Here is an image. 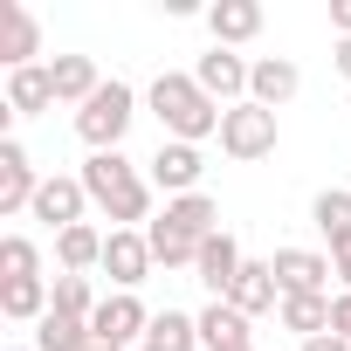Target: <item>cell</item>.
<instances>
[{
	"mask_svg": "<svg viewBox=\"0 0 351 351\" xmlns=\"http://www.w3.org/2000/svg\"><path fill=\"white\" fill-rule=\"evenodd\" d=\"M76 180H83V193L117 221V228H152V180H145V172L124 158V152H90V165L76 172Z\"/></svg>",
	"mask_w": 351,
	"mask_h": 351,
	"instance_id": "6da1fadb",
	"label": "cell"
},
{
	"mask_svg": "<svg viewBox=\"0 0 351 351\" xmlns=\"http://www.w3.org/2000/svg\"><path fill=\"white\" fill-rule=\"evenodd\" d=\"M214 221H221V207H214L207 193L165 200V214L145 228V241H152V262H165V269H193V262H200V241H207V234H221Z\"/></svg>",
	"mask_w": 351,
	"mask_h": 351,
	"instance_id": "7a4b0ae2",
	"label": "cell"
},
{
	"mask_svg": "<svg viewBox=\"0 0 351 351\" xmlns=\"http://www.w3.org/2000/svg\"><path fill=\"white\" fill-rule=\"evenodd\" d=\"M152 117L165 124V138H180V145H200V138L221 131V104H214L193 76H180V69H165V76L152 83Z\"/></svg>",
	"mask_w": 351,
	"mask_h": 351,
	"instance_id": "3957f363",
	"label": "cell"
},
{
	"mask_svg": "<svg viewBox=\"0 0 351 351\" xmlns=\"http://www.w3.org/2000/svg\"><path fill=\"white\" fill-rule=\"evenodd\" d=\"M131 117H138V97H131V83H104L83 110H76V138L90 145V152H117L124 145V131H131Z\"/></svg>",
	"mask_w": 351,
	"mask_h": 351,
	"instance_id": "277c9868",
	"label": "cell"
},
{
	"mask_svg": "<svg viewBox=\"0 0 351 351\" xmlns=\"http://www.w3.org/2000/svg\"><path fill=\"white\" fill-rule=\"evenodd\" d=\"M221 152L228 158H269L276 152V110H262V104H234V110H221Z\"/></svg>",
	"mask_w": 351,
	"mask_h": 351,
	"instance_id": "5b68a950",
	"label": "cell"
},
{
	"mask_svg": "<svg viewBox=\"0 0 351 351\" xmlns=\"http://www.w3.org/2000/svg\"><path fill=\"white\" fill-rule=\"evenodd\" d=\"M200 172H207L200 145H180V138H165V145L152 152V186H158L165 200H186V193H200Z\"/></svg>",
	"mask_w": 351,
	"mask_h": 351,
	"instance_id": "8992f818",
	"label": "cell"
},
{
	"mask_svg": "<svg viewBox=\"0 0 351 351\" xmlns=\"http://www.w3.org/2000/svg\"><path fill=\"white\" fill-rule=\"evenodd\" d=\"M35 193H42V172H35L28 145L21 138H0V214H28Z\"/></svg>",
	"mask_w": 351,
	"mask_h": 351,
	"instance_id": "52a82bcc",
	"label": "cell"
},
{
	"mask_svg": "<svg viewBox=\"0 0 351 351\" xmlns=\"http://www.w3.org/2000/svg\"><path fill=\"white\" fill-rule=\"evenodd\" d=\"M248 69H255V62H241L234 49H207L200 69H193V83H200L221 110H234V104H248Z\"/></svg>",
	"mask_w": 351,
	"mask_h": 351,
	"instance_id": "ba28073f",
	"label": "cell"
},
{
	"mask_svg": "<svg viewBox=\"0 0 351 351\" xmlns=\"http://www.w3.org/2000/svg\"><path fill=\"white\" fill-rule=\"evenodd\" d=\"M104 276H110L117 289H138V282L152 276V241H145V228H110V234H104Z\"/></svg>",
	"mask_w": 351,
	"mask_h": 351,
	"instance_id": "9c48e42d",
	"label": "cell"
},
{
	"mask_svg": "<svg viewBox=\"0 0 351 351\" xmlns=\"http://www.w3.org/2000/svg\"><path fill=\"white\" fill-rule=\"evenodd\" d=\"M241 269H248V255H241V241H234L228 228L200 241V262H193V276L207 282V296H214V303H228V289H234V276H241Z\"/></svg>",
	"mask_w": 351,
	"mask_h": 351,
	"instance_id": "30bf717a",
	"label": "cell"
},
{
	"mask_svg": "<svg viewBox=\"0 0 351 351\" xmlns=\"http://www.w3.org/2000/svg\"><path fill=\"white\" fill-rule=\"evenodd\" d=\"M90 337H110V344H131V337H152V310L138 303V289H117L97 303L90 317Z\"/></svg>",
	"mask_w": 351,
	"mask_h": 351,
	"instance_id": "8fae6325",
	"label": "cell"
},
{
	"mask_svg": "<svg viewBox=\"0 0 351 351\" xmlns=\"http://www.w3.org/2000/svg\"><path fill=\"white\" fill-rule=\"evenodd\" d=\"M276 282H282V296H324V282L337 276L330 269V255H317V248H276Z\"/></svg>",
	"mask_w": 351,
	"mask_h": 351,
	"instance_id": "7c38bea8",
	"label": "cell"
},
{
	"mask_svg": "<svg viewBox=\"0 0 351 351\" xmlns=\"http://www.w3.org/2000/svg\"><path fill=\"white\" fill-rule=\"evenodd\" d=\"M83 207H90V193H83V180H62V172H56V180H42V193H35V221H49L56 234L62 228H83Z\"/></svg>",
	"mask_w": 351,
	"mask_h": 351,
	"instance_id": "4fadbf2b",
	"label": "cell"
},
{
	"mask_svg": "<svg viewBox=\"0 0 351 351\" xmlns=\"http://www.w3.org/2000/svg\"><path fill=\"white\" fill-rule=\"evenodd\" d=\"M296 90H303V69H296L289 56H262V62L248 69V104H262V110H282Z\"/></svg>",
	"mask_w": 351,
	"mask_h": 351,
	"instance_id": "5bb4252c",
	"label": "cell"
},
{
	"mask_svg": "<svg viewBox=\"0 0 351 351\" xmlns=\"http://www.w3.org/2000/svg\"><path fill=\"white\" fill-rule=\"evenodd\" d=\"M310 221H317L324 241H330V269H344V262H351V193H344V186H324V193L310 200Z\"/></svg>",
	"mask_w": 351,
	"mask_h": 351,
	"instance_id": "9a60e30c",
	"label": "cell"
},
{
	"mask_svg": "<svg viewBox=\"0 0 351 351\" xmlns=\"http://www.w3.org/2000/svg\"><path fill=\"white\" fill-rule=\"evenodd\" d=\"M35 56H42V21L8 0V8H0V62L8 69H35Z\"/></svg>",
	"mask_w": 351,
	"mask_h": 351,
	"instance_id": "2e32d148",
	"label": "cell"
},
{
	"mask_svg": "<svg viewBox=\"0 0 351 351\" xmlns=\"http://www.w3.org/2000/svg\"><path fill=\"white\" fill-rule=\"evenodd\" d=\"M207 28H214V49H241V42L262 35V8H255V0H214Z\"/></svg>",
	"mask_w": 351,
	"mask_h": 351,
	"instance_id": "e0dca14e",
	"label": "cell"
},
{
	"mask_svg": "<svg viewBox=\"0 0 351 351\" xmlns=\"http://www.w3.org/2000/svg\"><path fill=\"white\" fill-rule=\"evenodd\" d=\"M228 303H234L241 317H262V310H282V282H276V269H269V262H248V269L234 276Z\"/></svg>",
	"mask_w": 351,
	"mask_h": 351,
	"instance_id": "ac0fdd59",
	"label": "cell"
},
{
	"mask_svg": "<svg viewBox=\"0 0 351 351\" xmlns=\"http://www.w3.org/2000/svg\"><path fill=\"white\" fill-rule=\"evenodd\" d=\"M49 303H56V282H42V276L0 282V317H8V324H42V317H49Z\"/></svg>",
	"mask_w": 351,
	"mask_h": 351,
	"instance_id": "d6986e66",
	"label": "cell"
},
{
	"mask_svg": "<svg viewBox=\"0 0 351 351\" xmlns=\"http://www.w3.org/2000/svg\"><path fill=\"white\" fill-rule=\"evenodd\" d=\"M49 76H56V104H76V110L104 90V76H97V62H90V56H56V62H49Z\"/></svg>",
	"mask_w": 351,
	"mask_h": 351,
	"instance_id": "ffe728a7",
	"label": "cell"
},
{
	"mask_svg": "<svg viewBox=\"0 0 351 351\" xmlns=\"http://www.w3.org/2000/svg\"><path fill=\"white\" fill-rule=\"evenodd\" d=\"M56 104V76L35 62V69H8V117H35Z\"/></svg>",
	"mask_w": 351,
	"mask_h": 351,
	"instance_id": "44dd1931",
	"label": "cell"
},
{
	"mask_svg": "<svg viewBox=\"0 0 351 351\" xmlns=\"http://www.w3.org/2000/svg\"><path fill=\"white\" fill-rule=\"evenodd\" d=\"M200 351H248V317L234 303H207L200 310Z\"/></svg>",
	"mask_w": 351,
	"mask_h": 351,
	"instance_id": "7402d4cb",
	"label": "cell"
},
{
	"mask_svg": "<svg viewBox=\"0 0 351 351\" xmlns=\"http://www.w3.org/2000/svg\"><path fill=\"white\" fill-rule=\"evenodd\" d=\"M56 262H62V276H90V269H104V234L83 221V228H62L56 234Z\"/></svg>",
	"mask_w": 351,
	"mask_h": 351,
	"instance_id": "603a6c76",
	"label": "cell"
},
{
	"mask_svg": "<svg viewBox=\"0 0 351 351\" xmlns=\"http://www.w3.org/2000/svg\"><path fill=\"white\" fill-rule=\"evenodd\" d=\"M330 303H337V296H282V310H276V317H282V330H296V337L310 344V337H324V330H330Z\"/></svg>",
	"mask_w": 351,
	"mask_h": 351,
	"instance_id": "cb8c5ba5",
	"label": "cell"
},
{
	"mask_svg": "<svg viewBox=\"0 0 351 351\" xmlns=\"http://www.w3.org/2000/svg\"><path fill=\"white\" fill-rule=\"evenodd\" d=\"M145 344H158V351H200V317H186V310H158Z\"/></svg>",
	"mask_w": 351,
	"mask_h": 351,
	"instance_id": "d4e9b609",
	"label": "cell"
},
{
	"mask_svg": "<svg viewBox=\"0 0 351 351\" xmlns=\"http://www.w3.org/2000/svg\"><path fill=\"white\" fill-rule=\"evenodd\" d=\"M83 344H90V324H83V317L49 310V317L35 324V351H83Z\"/></svg>",
	"mask_w": 351,
	"mask_h": 351,
	"instance_id": "484cf974",
	"label": "cell"
},
{
	"mask_svg": "<svg viewBox=\"0 0 351 351\" xmlns=\"http://www.w3.org/2000/svg\"><path fill=\"white\" fill-rule=\"evenodd\" d=\"M21 276H42V255L28 234H8L0 241V282H21Z\"/></svg>",
	"mask_w": 351,
	"mask_h": 351,
	"instance_id": "4316f807",
	"label": "cell"
},
{
	"mask_svg": "<svg viewBox=\"0 0 351 351\" xmlns=\"http://www.w3.org/2000/svg\"><path fill=\"white\" fill-rule=\"evenodd\" d=\"M49 310H62V317H97V296H90V276H56V303Z\"/></svg>",
	"mask_w": 351,
	"mask_h": 351,
	"instance_id": "83f0119b",
	"label": "cell"
},
{
	"mask_svg": "<svg viewBox=\"0 0 351 351\" xmlns=\"http://www.w3.org/2000/svg\"><path fill=\"white\" fill-rule=\"evenodd\" d=\"M330 330H337V337H351V289L330 303Z\"/></svg>",
	"mask_w": 351,
	"mask_h": 351,
	"instance_id": "f1b7e54d",
	"label": "cell"
},
{
	"mask_svg": "<svg viewBox=\"0 0 351 351\" xmlns=\"http://www.w3.org/2000/svg\"><path fill=\"white\" fill-rule=\"evenodd\" d=\"M330 28H337V42H351V0H330Z\"/></svg>",
	"mask_w": 351,
	"mask_h": 351,
	"instance_id": "f546056e",
	"label": "cell"
},
{
	"mask_svg": "<svg viewBox=\"0 0 351 351\" xmlns=\"http://www.w3.org/2000/svg\"><path fill=\"white\" fill-rule=\"evenodd\" d=\"M303 351H351V337H337V330H324V337H310Z\"/></svg>",
	"mask_w": 351,
	"mask_h": 351,
	"instance_id": "4dcf8cb0",
	"label": "cell"
},
{
	"mask_svg": "<svg viewBox=\"0 0 351 351\" xmlns=\"http://www.w3.org/2000/svg\"><path fill=\"white\" fill-rule=\"evenodd\" d=\"M330 62H337V76L351 83V42H337V49H330Z\"/></svg>",
	"mask_w": 351,
	"mask_h": 351,
	"instance_id": "1f68e13d",
	"label": "cell"
},
{
	"mask_svg": "<svg viewBox=\"0 0 351 351\" xmlns=\"http://www.w3.org/2000/svg\"><path fill=\"white\" fill-rule=\"evenodd\" d=\"M83 351H124V344H110V337H90V344H83Z\"/></svg>",
	"mask_w": 351,
	"mask_h": 351,
	"instance_id": "d6a6232c",
	"label": "cell"
},
{
	"mask_svg": "<svg viewBox=\"0 0 351 351\" xmlns=\"http://www.w3.org/2000/svg\"><path fill=\"white\" fill-rule=\"evenodd\" d=\"M337 276H344V289H351V262H344V269H337Z\"/></svg>",
	"mask_w": 351,
	"mask_h": 351,
	"instance_id": "836d02e7",
	"label": "cell"
},
{
	"mask_svg": "<svg viewBox=\"0 0 351 351\" xmlns=\"http://www.w3.org/2000/svg\"><path fill=\"white\" fill-rule=\"evenodd\" d=\"M138 351H158V344H138Z\"/></svg>",
	"mask_w": 351,
	"mask_h": 351,
	"instance_id": "e575fe53",
	"label": "cell"
},
{
	"mask_svg": "<svg viewBox=\"0 0 351 351\" xmlns=\"http://www.w3.org/2000/svg\"><path fill=\"white\" fill-rule=\"evenodd\" d=\"M14 351H21V344H14Z\"/></svg>",
	"mask_w": 351,
	"mask_h": 351,
	"instance_id": "d590c367",
	"label": "cell"
},
{
	"mask_svg": "<svg viewBox=\"0 0 351 351\" xmlns=\"http://www.w3.org/2000/svg\"><path fill=\"white\" fill-rule=\"evenodd\" d=\"M248 351H255V344H248Z\"/></svg>",
	"mask_w": 351,
	"mask_h": 351,
	"instance_id": "8d00e7d4",
	"label": "cell"
}]
</instances>
